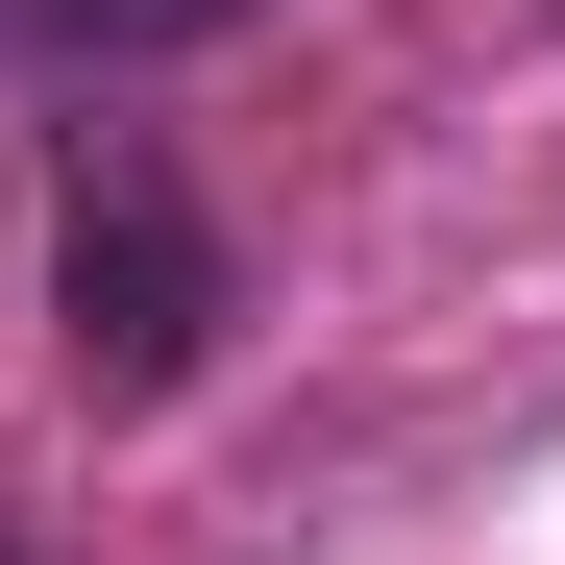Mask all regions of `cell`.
<instances>
[{
    "label": "cell",
    "mask_w": 565,
    "mask_h": 565,
    "mask_svg": "<svg viewBox=\"0 0 565 565\" xmlns=\"http://www.w3.org/2000/svg\"><path fill=\"white\" fill-rule=\"evenodd\" d=\"M50 320H74V369H99V394H198V369H222L246 246L198 222V172H172L148 124H99V148L50 172Z\"/></svg>",
    "instance_id": "obj_1"
},
{
    "label": "cell",
    "mask_w": 565,
    "mask_h": 565,
    "mask_svg": "<svg viewBox=\"0 0 565 565\" xmlns=\"http://www.w3.org/2000/svg\"><path fill=\"white\" fill-rule=\"evenodd\" d=\"M198 25H246V0H0V74H148Z\"/></svg>",
    "instance_id": "obj_2"
}]
</instances>
